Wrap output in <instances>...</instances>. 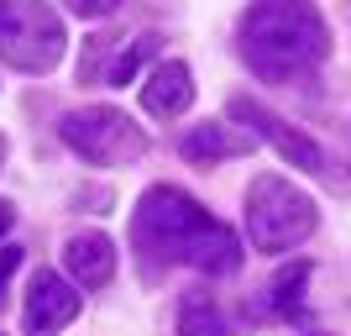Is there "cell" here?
<instances>
[{
	"mask_svg": "<svg viewBox=\"0 0 351 336\" xmlns=\"http://www.w3.org/2000/svg\"><path fill=\"white\" fill-rule=\"evenodd\" d=\"M152 47H158V37L147 32V37H136V43L126 47V53H116V58H110V69H105V85H126V79L136 74V63H142V58H152Z\"/></svg>",
	"mask_w": 351,
	"mask_h": 336,
	"instance_id": "4fadbf2b",
	"label": "cell"
},
{
	"mask_svg": "<svg viewBox=\"0 0 351 336\" xmlns=\"http://www.w3.org/2000/svg\"><path fill=\"white\" fill-rule=\"evenodd\" d=\"M178 331L184 336H236L231 326H226V315L215 310V300L199 289L184 294V305H178Z\"/></svg>",
	"mask_w": 351,
	"mask_h": 336,
	"instance_id": "8fae6325",
	"label": "cell"
},
{
	"mask_svg": "<svg viewBox=\"0 0 351 336\" xmlns=\"http://www.w3.org/2000/svg\"><path fill=\"white\" fill-rule=\"evenodd\" d=\"M236 37L247 69L267 85H299L330 58V27L315 0H252Z\"/></svg>",
	"mask_w": 351,
	"mask_h": 336,
	"instance_id": "7a4b0ae2",
	"label": "cell"
},
{
	"mask_svg": "<svg viewBox=\"0 0 351 336\" xmlns=\"http://www.w3.org/2000/svg\"><path fill=\"white\" fill-rule=\"evenodd\" d=\"M11 221H16V205H11V200H0V236L11 232Z\"/></svg>",
	"mask_w": 351,
	"mask_h": 336,
	"instance_id": "2e32d148",
	"label": "cell"
},
{
	"mask_svg": "<svg viewBox=\"0 0 351 336\" xmlns=\"http://www.w3.org/2000/svg\"><path fill=\"white\" fill-rule=\"evenodd\" d=\"M73 16H84V21H100V16H110L121 5V0H63Z\"/></svg>",
	"mask_w": 351,
	"mask_h": 336,
	"instance_id": "5bb4252c",
	"label": "cell"
},
{
	"mask_svg": "<svg viewBox=\"0 0 351 336\" xmlns=\"http://www.w3.org/2000/svg\"><path fill=\"white\" fill-rule=\"evenodd\" d=\"M252 147H257V137L241 132V126H220V121H205V126H194L184 142H178V153L194 163V168H210V163H226V158H247Z\"/></svg>",
	"mask_w": 351,
	"mask_h": 336,
	"instance_id": "30bf717a",
	"label": "cell"
},
{
	"mask_svg": "<svg viewBox=\"0 0 351 336\" xmlns=\"http://www.w3.org/2000/svg\"><path fill=\"white\" fill-rule=\"evenodd\" d=\"M315 232V200L278 174H257L247 190V242L257 252H289Z\"/></svg>",
	"mask_w": 351,
	"mask_h": 336,
	"instance_id": "3957f363",
	"label": "cell"
},
{
	"mask_svg": "<svg viewBox=\"0 0 351 336\" xmlns=\"http://www.w3.org/2000/svg\"><path fill=\"white\" fill-rule=\"evenodd\" d=\"M226 111H231V121L252 126V137H263V142L273 147V153H278L289 168H304V174H320V179L330 174V158H325V147H320V142H309V137L299 132V126H289L283 116H273L263 100H247V95H236Z\"/></svg>",
	"mask_w": 351,
	"mask_h": 336,
	"instance_id": "8992f818",
	"label": "cell"
},
{
	"mask_svg": "<svg viewBox=\"0 0 351 336\" xmlns=\"http://www.w3.org/2000/svg\"><path fill=\"white\" fill-rule=\"evenodd\" d=\"M132 247L142 273L158 278L168 263H189L199 273H236L241 268V236L205 216V205L173 184H152L132 210Z\"/></svg>",
	"mask_w": 351,
	"mask_h": 336,
	"instance_id": "6da1fadb",
	"label": "cell"
},
{
	"mask_svg": "<svg viewBox=\"0 0 351 336\" xmlns=\"http://www.w3.org/2000/svg\"><path fill=\"white\" fill-rule=\"evenodd\" d=\"M194 100V74L184 58H162L142 85V111L147 116H184Z\"/></svg>",
	"mask_w": 351,
	"mask_h": 336,
	"instance_id": "9c48e42d",
	"label": "cell"
},
{
	"mask_svg": "<svg viewBox=\"0 0 351 336\" xmlns=\"http://www.w3.org/2000/svg\"><path fill=\"white\" fill-rule=\"evenodd\" d=\"M79 315V289L53 268H37L27 284V336H58Z\"/></svg>",
	"mask_w": 351,
	"mask_h": 336,
	"instance_id": "52a82bcc",
	"label": "cell"
},
{
	"mask_svg": "<svg viewBox=\"0 0 351 336\" xmlns=\"http://www.w3.org/2000/svg\"><path fill=\"white\" fill-rule=\"evenodd\" d=\"M63 21L47 0H0V58L21 74H47L63 58Z\"/></svg>",
	"mask_w": 351,
	"mask_h": 336,
	"instance_id": "277c9868",
	"label": "cell"
},
{
	"mask_svg": "<svg viewBox=\"0 0 351 336\" xmlns=\"http://www.w3.org/2000/svg\"><path fill=\"white\" fill-rule=\"evenodd\" d=\"M0 163H5V137H0Z\"/></svg>",
	"mask_w": 351,
	"mask_h": 336,
	"instance_id": "e0dca14e",
	"label": "cell"
},
{
	"mask_svg": "<svg viewBox=\"0 0 351 336\" xmlns=\"http://www.w3.org/2000/svg\"><path fill=\"white\" fill-rule=\"evenodd\" d=\"M63 268L73 273L79 289H100V284H110V273H116V242L105 232H73L69 242H63Z\"/></svg>",
	"mask_w": 351,
	"mask_h": 336,
	"instance_id": "ba28073f",
	"label": "cell"
},
{
	"mask_svg": "<svg viewBox=\"0 0 351 336\" xmlns=\"http://www.w3.org/2000/svg\"><path fill=\"white\" fill-rule=\"evenodd\" d=\"M21 268V247H0V310H5V284Z\"/></svg>",
	"mask_w": 351,
	"mask_h": 336,
	"instance_id": "9a60e30c",
	"label": "cell"
},
{
	"mask_svg": "<svg viewBox=\"0 0 351 336\" xmlns=\"http://www.w3.org/2000/svg\"><path fill=\"white\" fill-rule=\"evenodd\" d=\"M304 284H309V263H289L278 278H273V289H267V310L304 321Z\"/></svg>",
	"mask_w": 351,
	"mask_h": 336,
	"instance_id": "7c38bea8",
	"label": "cell"
},
{
	"mask_svg": "<svg viewBox=\"0 0 351 336\" xmlns=\"http://www.w3.org/2000/svg\"><path fill=\"white\" fill-rule=\"evenodd\" d=\"M58 137L79 153L84 163H95V168H116V163H136L147 153V137L142 126H136L126 111H116V105H79V111H69L58 126Z\"/></svg>",
	"mask_w": 351,
	"mask_h": 336,
	"instance_id": "5b68a950",
	"label": "cell"
}]
</instances>
